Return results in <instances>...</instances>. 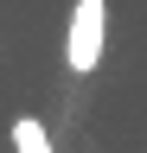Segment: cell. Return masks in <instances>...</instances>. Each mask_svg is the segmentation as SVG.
<instances>
[{"instance_id":"6da1fadb","label":"cell","mask_w":147,"mask_h":153,"mask_svg":"<svg viewBox=\"0 0 147 153\" xmlns=\"http://www.w3.org/2000/svg\"><path fill=\"white\" fill-rule=\"evenodd\" d=\"M102 45H109V0H77L70 7V32H64V64L90 76L102 64Z\"/></svg>"}]
</instances>
